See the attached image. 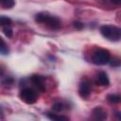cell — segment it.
Returning <instances> with one entry per match:
<instances>
[{"label": "cell", "mask_w": 121, "mask_h": 121, "mask_svg": "<svg viewBox=\"0 0 121 121\" xmlns=\"http://www.w3.org/2000/svg\"><path fill=\"white\" fill-rule=\"evenodd\" d=\"M78 95L81 98L87 99L91 95V85L87 79H83L80 81L78 85Z\"/></svg>", "instance_id": "5b68a950"}, {"label": "cell", "mask_w": 121, "mask_h": 121, "mask_svg": "<svg viewBox=\"0 0 121 121\" xmlns=\"http://www.w3.org/2000/svg\"><path fill=\"white\" fill-rule=\"evenodd\" d=\"M46 116L53 121H60V120H68V117L64 115H59L58 113H53V112H46Z\"/></svg>", "instance_id": "30bf717a"}, {"label": "cell", "mask_w": 121, "mask_h": 121, "mask_svg": "<svg viewBox=\"0 0 121 121\" xmlns=\"http://www.w3.org/2000/svg\"><path fill=\"white\" fill-rule=\"evenodd\" d=\"M52 110H53L54 112H60V111L63 110V105H62L61 103H60V102H57V103L53 104Z\"/></svg>", "instance_id": "9a60e30c"}, {"label": "cell", "mask_w": 121, "mask_h": 121, "mask_svg": "<svg viewBox=\"0 0 121 121\" xmlns=\"http://www.w3.org/2000/svg\"><path fill=\"white\" fill-rule=\"evenodd\" d=\"M107 99H108V101H109V102L115 104V103H119L121 98H120V96H119L118 95L111 94V95H109L107 96Z\"/></svg>", "instance_id": "4fadbf2b"}, {"label": "cell", "mask_w": 121, "mask_h": 121, "mask_svg": "<svg viewBox=\"0 0 121 121\" xmlns=\"http://www.w3.org/2000/svg\"><path fill=\"white\" fill-rule=\"evenodd\" d=\"M73 25H74V26H75L77 29H78V30H80V29H82V28L84 27L83 23H81V22H79V21H75V22L73 23Z\"/></svg>", "instance_id": "e0dca14e"}, {"label": "cell", "mask_w": 121, "mask_h": 121, "mask_svg": "<svg viewBox=\"0 0 121 121\" xmlns=\"http://www.w3.org/2000/svg\"><path fill=\"white\" fill-rule=\"evenodd\" d=\"M9 53V47L5 42V40L0 36V54L1 55H8Z\"/></svg>", "instance_id": "9c48e42d"}, {"label": "cell", "mask_w": 121, "mask_h": 121, "mask_svg": "<svg viewBox=\"0 0 121 121\" xmlns=\"http://www.w3.org/2000/svg\"><path fill=\"white\" fill-rule=\"evenodd\" d=\"M35 21L38 24H42L51 30H58L61 27V21L52 14L47 12H39L35 15Z\"/></svg>", "instance_id": "6da1fadb"}, {"label": "cell", "mask_w": 121, "mask_h": 121, "mask_svg": "<svg viewBox=\"0 0 121 121\" xmlns=\"http://www.w3.org/2000/svg\"><path fill=\"white\" fill-rule=\"evenodd\" d=\"M109 62H111V65L112 66H113V67H115V66H119V64H120V60H118V59H112V60H110V61Z\"/></svg>", "instance_id": "ac0fdd59"}, {"label": "cell", "mask_w": 121, "mask_h": 121, "mask_svg": "<svg viewBox=\"0 0 121 121\" xmlns=\"http://www.w3.org/2000/svg\"><path fill=\"white\" fill-rule=\"evenodd\" d=\"M112 2L113 4H115V5H119L121 3V0H112Z\"/></svg>", "instance_id": "ffe728a7"}, {"label": "cell", "mask_w": 121, "mask_h": 121, "mask_svg": "<svg viewBox=\"0 0 121 121\" xmlns=\"http://www.w3.org/2000/svg\"><path fill=\"white\" fill-rule=\"evenodd\" d=\"M3 114V110H2V108L0 107V115H2Z\"/></svg>", "instance_id": "44dd1931"}, {"label": "cell", "mask_w": 121, "mask_h": 121, "mask_svg": "<svg viewBox=\"0 0 121 121\" xmlns=\"http://www.w3.org/2000/svg\"><path fill=\"white\" fill-rule=\"evenodd\" d=\"M96 83L100 86H109L110 79L107 76V74L103 71H100L96 75Z\"/></svg>", "instance_id": "ba28073f"}, {"label": "cell", "mask_w": 121, "mask_h": 121, "mask_svg": "<svg viewBox=\"0 0 121 121\" xmlns=\"http://www.w3.org/2000/svg\"><path fill=\"white\" fill-rule=\"evenodd\" d=\"M100 33L106 39L112 42H118L121 38V29L120 27L113 25H103L100 27Z\"/></svg>", "instance_id": "7a4b0ae2"}, {"label": "cell", "mask_w": 121, "mask_h": 121, "mask_svg": "<svg viewBox=\"0 0 121 121\" xmlns=\"http://www.w3.org/2000/svg\"><path fill=\"white\" fill-rule=\"evenodd\" d=\"M3 32H4V34H5L8 38H11L12 35H13V30H12V28L10 27V26H3Z\"/></svg>", "instance_id": "5bb4252c"}, {"label": "cell", "mask_w": 121, "mask_h": 121, "mask_svg": "<svg viewBox=\"0 0 121 121\" xmlns=\"http://www.w3.org/2000/svg\"><path fill=\"white\" fill-rule=\"evenodd\" d=\"M92 114H93V117L95 120H105L107 118V112H106V110L103 109L100 106L95 107L92 111Z\"/></svg>", "instance_id": "52a82bcc"}, {"label": "cell", "mask_w": 121, "mask_h": 121, "mask_svg": "<svg viewBox=\"0 0 121 121\" xmlns=\"http://www.w3.org/2000/svg\"><path fill=\"white\" fill-rule=\"evenodd\" d=\"M111 60V53L108 49L97 48L93 52L92 62L96 65H105Z\"/></svg>", "instance_id": "3957f363"}, {"label": "cell", "mask_w": 121, "mask_h": 121, "mask_svg": "<svg viewBox=\"0 0 121 121\" xmlns=\"http://www.w3.org/2000/svg\"><path fill=\"white\" fill-rule=\"evenodd\" d=\"M30 81L32 82V84L36 87V89H38L41 92H45L46 87H45V82H44V78L41 75H32L30 77Z\"/></svg>", "instance_id": "8992f818"}, {"label": "cell", "mask_w": 121, "mask_h": 121, "mask_svg": "<svg viewBox=\"0 0 121 121\" xmlns=\"http://www.w3.org/2000/svg\"><path fill=\"white\" fill-rule=\"evenodd\" d=\"M0 5L4 9H11L15 5V0H0Z\"/></svg>", "instance_id": "8fae6325"}, {"label": "cell", "mask_w": 121, "mask_h": 121, "mask_svg": "<svg viewBox=\"0 0 121 121\" xmlns=\"http://www.w3.org/2000/svg\"><path fill=\"white\" fill-rule=\"evenodd\" d=\"M4 74H5V68L2 65H0V77H2Z\"/></svg>", "instance_id": "d6986e66"}, {"label": "cell", "mask_w": 121, "mask_h": 121, "mask_svg": "<svg viewBox=\"0 0 121 121\" xmlns=\"http://www.w3.org/2000/svg\"><path fill=\"white\" fill-rule=\"evenodd\" d=\"M12 24V21L8 16H0V26H8Z\"/></svg>", "instance_id": "7c38bea8"}, {"label": "cell", "mask_w": 121, "mask_h": 121, "mask_svg": "<svg viewBox=\"0 0 121 121\" xmlns=\"http://www.w3.org/2000/svg\"><path fill=\"white\" fill-rule=\"evenodd\" d=\"M19 96L21 98V100L26 104H34L36 101H37V94L36 92L29 88V87H26V88H23L21 91H20V94H19Z\"/></svg>", "instance_id": "277c9868"}, {"label": "cell", "mask_w": 121, "mask_h": 121, "mask_svg": "<svg viewBox=\"0 0 121 121\" xmlns=\"http://www.w3.org/2000/svg\"><path fill=\"white\" fill-rule=\"evenodd\" d=\"M13 82H14V79H13L11 77H8V78H6L5 79H3V81H2V83H3L4 85H7V86L12 85Z\"/></svg>", "instance_id": "2e32d148"}]
</instances>
